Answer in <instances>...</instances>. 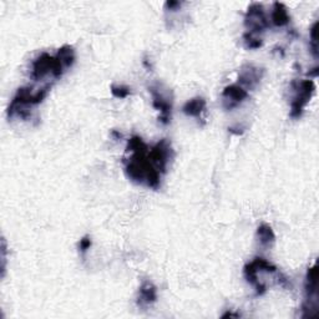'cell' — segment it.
<instances>
[{
  "label": "cell",
  "instance_id": "cell-2",
  "mask_svg": "<svg viewBox=\"0 0 319 319\" xmlns=\"http://www.w3.org/2000/svg\"><path fill=\"white\" fill-rule=\"evenodd\" d=\"M244 24L248 28L249 33L254 34V35H257L258 33H262L264 29L268 27V23H267L266 15H264L262 5L252 4L248 8Z\"/></svg>",
  "mask_w": 319,
  "mask_h": 319
},
{
  "label": "cell",
  "instance_id": "cell-11",
  "mask_svg": "<svg viewBox=\"0 0 319 319\" xmlns=\"http://www.w3.org/2000/svg\"><path fill=\"white\" fill-rule=\"evenodd\" d=\"M56 57L65 66V69L70 68L73 65L74 60H75V51H74V49L70 45H65V47L59 49V53H57Z\"/></svg>",
  "mask_w": 319,
  "mask_h": 319
},
{
  "label": "cell",
  "instance_id": "cell-5",
  "mask_svg": "<svg viewBox=\"0 0 319 319\" xmlns=\"http://www.w3.org/2000/svg\"><path fill=\"white\" fill-rule=\"evenodd\" d=\"M306 293L307 300L309 301L308 307H304V309H312V304L310 302L317 301V264L310 267L307 272L306 278Z\"/></svg>",
  "mask_w": 319,
  "mask_h": 319
},
{
  "label": "cell",
  "instance_id": "cell-1",
  "mask_svg": "<svg viewBox=\"0 0 319 319\" xmlns=\"http://www.w3.org/2000/svg\"><path fill=\"white\" fill-rule=\"evenodd\" d=\"M292 85L295 86L297 94H295L294 99H293L291 103V116L293 119H297L303 113L304 106L308 103L310 97H312L315 90V86L312 80H303V81L298 82V84L294 81Z\"/></svg>",
  "mask_w": 319,
  "mask_h": 319
},
{
  "label": "cell",
  "instance_id": "cell-10",
  "mask_svg": "<svg viewBox=\"0 0 319 319\" xmlns=\"http://www.w3.org/2000/svg\"><path fill=\"white\" fill-rule=\"evenodd\" d=\"M257 236L258 238H260V242L262 246H271V244L274 242V233H273L271 226L266 225V223H263V225H261L260 227H258L257 229Z\"/></svg>",
  "mask_w": 319,
  "mask_h": 319
},
{
  "label": "cell",
  "instance_id": "cell-9",
  "mask_svg": "<svg viewBox=\"0 0 319 319\" xmlns=\"http://www.w3.org/2000/svg\"><path fill=\"white\" fill-rule=\"evenodd\" d=\"M206 101L202 97H196V99L189 100L183 105L182 110L187 116H200V114L205 110Z\"/></svg>",
  "mask_w": 319,
  "mask_h": 319
},
{
  "label": "cell",
  "instance_id": "cell-8",
  "mask_svg": "<svg viewBox=\"0 0 319 319\" xmlns=\"http://www.w3.org/2000/svg\"><path fill=\"white\" fill-rule=\"evenodd\" d=\"M272 22L275 27H284L289 23V14L283 4H280V3L274 4L272 13Z\"/></svg>",
  "mask_w": 319,
  "mask_h": 319
},
{
  "label": "cell",
  "instance_id": "cell-3",
  "mask_svg": "<svg viewBox=\"0 0 319 319\" xmlns=\"http://www.w3.org/2000/svg\"><path fill=\"white\" fill-rule=\"evenodd\" d=\"M261 79H262V71L252 65H246L242 68L238 76V81L241 82L240 86H242L244 90L253 89L261 81Z\"/></svg>",
  "mask_w": 319,
  "mask_h": 319
},
{
  "label": "cell",
  "instance_id": "cell-12",
  "mask_svg": "<svg viewBox=\"0 0 319 319\" xmlns=\"http://www.w3.org/2000/svg\"><path fill=\"white\" fill-rule=\"evenodd\" d=\"M244 42H246L247 48L249 49H257L262 47V40L258 38L257 35L251 33H247L246 35H244Z\"/></svg>",
  "mask_w": 319,
  "mask_h": 319
},
{
  "label": "cell",
  "instance_id": "cell-14",
  "mask_svg": "<svg viewBox=\"0 0 319 319\" xmlns=\"http://www.w3.org/2000/svg\"><path fill=\"white\" fill-rule=\"evenodd\" d=\"M317 28L318 23H315L310 29V44H312V53L315 57L318 56V45H317Z\"/></svg>",
  "mask_w": 319,
  "mask_h": 319
},
{
  "label": "cell",
  "instance_id": "cell-7",
  "mask_svg": "<svg viewBox=\"0 0 319 319\" xmlns=\"http://www.w3.org/2000/svg\"><path fill=\"white\" fill-rule=\"evenodd\" d=\"M157 300V291L156 287L151 283V282L146 281L143 282L142 286L140 287V293H139V301L137 304L140 307H146L150 306V304L155 303Z\"/></svg>",
  "mask_w": 319,
  "mask_h": 319
},
{
  "label": "cell",
  "instance_id": "cell-13",
  "mask_svg": "<svg viewBox=\"0 0 319 319\" xmlns=\"http://www.w3.org/2000/svg\"><path fill=\"white\" fill-rule=\"evenodd\" d=\"M111 93H113L115 97L123 99V97L130 95V89H129L127 86H123V85H113L111 86Z\"/></svg>",
  "mask_w": 319,
  "mask_h": 319
},
{
  "label": "cell",
  "instance_id": "cell-6",
  "mask_svg": "<svg viewBox=\"0 0 319 319\" xmlns=\"http://www.w3.org/2000/svg\"><path fill=\"white\" fill-rule=\"evenodd\" d=\"M151 94L154 96V106L157 110L161 111L160 120L163 123H168L169 114H171V103L163 97V95L160 93V90L151 88Z\"/></svg>",
  "mask_w": 319,
  "mask_h": 319
},
{
  "label": "cell",
  "instance_id": "cell-15",
  "mask_svg": "<svg viewBox=\"0 0 319 319\" xmlns=\"http://www.w3.org/2000/svg\"><path fill=\"white\" fill-rule=\"evenodd\" d=\"M79 247H80V252H81V253L84 254L85 252L88 251V249L91 247V240H90V238H89V237L82 238V240L80 241Z\"/></svg>",
  "mask_w": 319,
  "mask_h": 319
},
{
  "label": "cell",
  "instance_id": "cell-4",
  "mask_svg": "<svg viewBox=\"0 0 319 319\" xmlns=\"http://www.w3.org/2000/svg\"><path fill=\"white\" fill-rule=\"evenodd\" d=\"M222 96L223 99H225V103L228 102V105H226L225 108L231 110V109L240 105V102H242L243 100L248 96V93H247V90H244L242 86L229 85L223 90Z\"/></svg>",
  "mask_w": 319,
  "mask_h": 319
}]
</instances>
